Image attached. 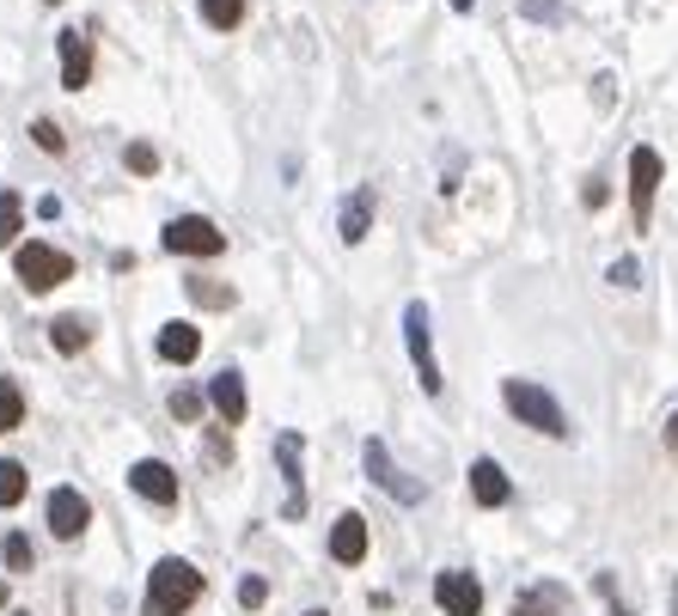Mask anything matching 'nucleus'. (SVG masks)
Wrapping results in <instances>:
<instances>
[{
    "label": "nucleus",
    "mask_w": 678,
    "mask_h": 616,
    "mask_svg": "<svg viewBox=\"0 0 678 616\" xmlns=\"http://www.w3.org/2000/svg\"><path fill=\"white\" fill-rule=\"evenodd\" d=\"M196 598H202L196 562H184V555H160V562H153V574H147L141 616H184Z\"/></svg>",
    "instance_id": "nucleus-1"
},
{
    "label": "nucleus",
    "mask_w": 678,
    "mask_h": 616,
    "mask_svg": "<svg viewBox=\"0 0 678 616\" xmlns=\"http://www.w3.org/2000/svg\"><path fill=\"white\" fill-rule=\"evenodd\" d=\"M502 403L514 409L526 428L545 433V440H569V415H562V403L545 391V385H532V379H507V385H502Z\"/></svg>",
    "instance_id": "nucleus-2"
},
{
    "label": "nucleus",
    "mask_w": 678,
    "mask_h": 616,
    "mask_svg": "<svg viewBox=\"0 0 678 616\" xmlns=\"http://www.w3.org/2000/svg\"><path fill=\"white\" fill-rule=\"evenodd\" d=\"M13 269H19V281H25V293H55L67 275H74V257L43 245V238H31V245H19Z\"/></svg>",
    "instance_id": "nucleus-3"
},
{
    "label": "nucleus",
    "mask_w": 678,
    "mask_h": 616,
    "mask_svg": "<svg viewBox=\"0 0 678 616\" xmlns=\"http://www.w3.org/2000/svg\"><path fill=\"white\" fill-rule=\"evenodd\" d=\"M403 342H410V360H416V379H422L428 397L446 391V379H440V360H434V329H428V305L410 300L403 305Z\"/></svg>",
    "instance_id": "nucleus-4"
},
{
    "label": "nucleus",
    "mask_w": 678,
    "mask_h": 616,
    "mask_svg": "<svg viewBox=\"0 0 678 616\" xmlns=\"http://www.w3.org/2000/svg\"><path fill=\"white\" fill-rule=\"evenodd\" d=\"M165 250H172V257H220L226 233L208 214H177V220H165Z\"/></svg>",
    "instance_id": "nucleus-5"
},
{
    "label": "nucleus",
    "mask_w": 678,
    "mask_h": 616,
    "mask_svg": "<svg viewBox=\"0 0 678 616\" xmlns=\"http://www.w3.org/2000/svg\"><path fill=\"white\" fill-rule=\"evenodd\" d=\"M306 440L300 433H276V464H281V483H288V500H281V519H306Z\"/></svg>",
    "instance_id": "nucleus-6"
},
{
    "label": "nucleus",
    "mask_w": 678,
    "mask_h": 616,
    "mask_svg": "<svg viewBox=\"0 0 678 616\" xmlns=\"http://www.w3.org/2000/svg\"><path fill=\"white\" fill-rule=\"evenodd\" d=\"M660 153L654 147H629V214H636V226L648 233L654 220V196H660Z\"/></svg>",
    "instance_id": "nucleus-7"
},
{
    "label": "nucleus",
    "mask_w": 678,
    "mask_h": 616,
    "mask_svg": "<svg viewBox=\"0 0 678 616\" xmlns=\"http://www.w3.org/2000/svg\"><path fill=\"white\" fill-rule=\"evenodd\" d=\"M360 464H367V476H373L379 488H386V495L398 500V507H416V500H422V483H416V476H403L398 464H391L386 440H367V446H360Z\"/></svg>",
    "instance_id": "nucleus-8"
},
{
    "label": "nucleus",
    "mask_w": 678,
    "mask_h": 616,
    "mask_svg": "<svg viewBox=\"0 0 678 616\" xmlns=\"http://www.w3.org/2000/svg\"><path fill=\"white\" fill-rule=\"evenodd\" d=\"M55 55H62V86L80 93L86 79H93V37H86L80 25H62L55 31Z\"/></svg>",
    "instance_id": "nucleus-9"
},
{
    "label": "nucleus",
    "mask_w": 678,
    "mask_h": 616,
    "mask_svg": "<svg viewBox=\"0 0 678 616\" xmlns=\"http://www.w3.org/2000/svg\"><path fill=\"white\" fill-rule=\"evenodd\" d=\"M434 598L446 616H483V586L477 574H465V568H446V574L434 580Z\"/></svg>",
    "instance_id": "nucleus-10"
},
{
    "label": "nucleus",
    "mask_w": 678,
    "mask_h": 616,
    "mask_svg": "<svg viewBox=\"0 0 678 616\" xmlns=\"http://www.w3.org/2000/svg\"><path fill=\"white\" fill-rule=\"evenodd\" d=\"M129 488L141 500H153V507H177V471L165 458H141L129 464Z\"/></svg>",
    "instance_id": "nucleus-11"
},
{
    "label": "nucleus",
    "mask_w": 678,
    "mask_h": 616,
    "mask_svg": "<svg viewBox=\"0 0 678 616\" xmlns=\"http://www.w3.org/2000/svg\"><path fill=\"white\" fill-rule=\"evenodd\" d=\"M43 512H50V531L62 543H74L86 525H93V507H86L80 488H50V507H43Z\"/></svg>",
    "instance_id": "nucleus-12"
},
{
    "label": "nucleus",
    "mask_w": 678,
    "mask_h": 616,
    "mask_svg": "<svg viewBox=\"0 0 678 616\" xmlns=\"http://www.w3.org/2000/svg\"><path fill=\"white\" fill-rule=\"evenodd\" d=\"M208 403H214V415H220V428H239V421H245V379L233 367L214 372V379H208Z\"/></svg>",
    "instance_id": "nucleus-13"
},
{
    "label": "nucleus",
    "mask_w": 678,
    "mask_h": 616,
    "mask_svg": "<svg viewBox=\"0 0 678 616\" xmlns=\"http://www.w3.org/2000/svg\"><path fill=\"white\" fill-rule=\"evenodd\" d=\"M153 348H160V360H172V367H190V360L202 355V329L190 324V317H172V324L160 329V342H153Z\"/></svg>",
    "instance_id": "nucleus-14"
},
{
    "label": "nucleus",
    "mask_w": 678,
    "mask_h": 616,
    "mask_svg": "<svg viewBox=\"0 0 678 616\" xmlns=\"http://www.w3.org/2000/svg\"><path fill=\"white\" fill-rule=\"evenodd\" d=\"M471 500H477V507H507V500H514V483H507V471L495 458L471 464Z\"/></svg>",
    "instance_id": "nucleus-15"
},
{
    "label": "nucleus",
    "mask_w": 678,
    "mask_h": 616,
    "mask_svg": "<svg viewBox=\"0 0 678 616\" xmlns=\"http://www.w3.org/2000/svg\"><path fill=\"white\" fill-rule=\"evenodd\" d=\"M569 610V586L557 580H532L526 592H514V616H562Z\"/></svg>",
    "instance_id": "nucleus-16"
},
{
    "label": "nucleus",
    "mask_w": 678,
    "mask_h": 616,
    "mask_svg": "<svg viewBox=\"0 0 678 616\" xmlns=\"http://www.w3.org/2000/svg\"><path fill=\"white\" fill-rule=\"evenodd\" d=\"M331 555L343 568L367 562V519H360V512H343V519L331 525Z\"/></svg>",
    "instance_id": "nucleus-17"
},
{
    "label": "nucleus",
    "mask_w": 678,
    "mask_h": 616,
    "mask_svg": "<svg viewBox=\"0 0 678 616\" xmlns=\"http://www.w3.org/2000/svg\"><path fill=\"white\" fill-rule=\"evenodd\" d=\"M373 208H379V202H373V184H360L355 196L343 202V214H336V233H343V245H360V238L373 233Z\"/></svg>",
    "instance_id": "nucleus-18"
},
{
    "label": "nucleus",
    "mask_w": 678,
    "mask_h": 616,
    "mask_svg": "<svg viewBox=\"0 0 678 616\" xmlns=\"http://www.w3.org/2000/svg\"><path fill=\"white\" fill-rule=\"evenodd\" d=\"M50 342H55V355H80L86 342H93V324H86L80 312H62L50 324Z\"/></svg>",
    "instance_id": "nucleus-19"
},
{
    "label": "nucleus",
    "mask_w": 678,
    "mask_h": 616,
    "mask_svg": "<svg viewBox=\"0 0 678 616\" xmlns=\"http://www.w3.org/2000/svg\"><path fill=\"white\" fill-rule=\"evenodd\" d=\"M19 220H25V196H19V190H0V250L19 245Z\"/></svg>",
    "instance_id": "nucleus-20"
},
{
    "label": "nucleus",
    "mask_w": 678,
    "mask_h": 616,
    "mask_svg": "<svg viewBox=\"0 0 678 616\" xmlns=\"http://www.w3.org/2000/svg\"><path fill=\"white\" fill-rule=\"evenodd\" d=\"M245 7H251V0H202V19H208L214 31H239Z\"/></svg>",
    "instance_id": "nucleus-21"
},
{
    "label": "nucleus",
    "mask_w": 678,
    "mask_h": 616,
    "mask_svg": "<svg viewBox=\"0 0 678 616\" xmlns=\"http://www.w3.org/2000/svg\"><path fill=\"white\" fill-rule=\"evenodd\" d=\"M190 300H196V305H208V312H226V305L239 300V293H233V288H220L214 275H190Z\"/></svg>",
    "instance_id": "nucleus-22"
},
{
    "label": "nucleus",
    "mask_w": 678,
    "mask_h": 616,
    "mask_svg": "<svg viewBox=\"0 0 678 616\" xmlns=\"http://www.w3.org/2000/svg\"><path fill=\"white\" fill-rule=\"evenodd\" d=\"M19 421H25V391L19 379H0V433H13Z\"/></svg>",
    "instance_id": "nucleus-23"
},
{
    "label": "nucleus",
    "mask_w": 678,
    "mask_h": 616,
    "mask_svg": "<svg viewBox=\"0 0 678 616\" xmlns=\"http://www.w3.org/2000/svg\"><path fill=\"white\" fill-rule=\"evenodd\" d=\"M25 464H13V458H0V507H19L25 500Z\"/></svg>",
    "instance_id": "nucleus-24"
},
{
    "label": "nucleus",
    "mask_w": 678,
    "mask_h": 616,
    "mask_svg": "<svg viewBox=\"0 0 678 616\" xmlns=\"http://www.w3.org/2000/svg\"><path fill=\"white\" fill-rule=\"evenodd\" d=\"M0 555H7V568H13V574H31V562H37V555H31V538H25V531H7Z\"/></svg>",
    "instance_id": "nucleus-25"
},
{
    "label": "nucleus",
    "mask_w": 678,
    "mask_h": 616,
    "mask_svg": "<svg viewBox=\"0 0 678 616\" xmlns=\"http://www.w3.org/2000/svg\"><path fill=\"white\" fill-rule=\"evenodd\" d=\"M122 159H129L134 177H153V171H160V147H153V141H129V153H122Z\"/></svg>",
    "instance_id": "nucleus-26"
},
{
    "label": "nucleus",
    "mask_w": 678,
    "mask_h": 616,
    "mask_svg": "<svg viewBox=\"0 0 678 616\" xmlns=\"http://www.w3.org/2000/svg\"><path fill=\"white\" fill-rule=\"evenodd\" d=\"M31 141H37L43 153H67V134H62V122H50V117H37V122H31Z\"/></svg>",
    "instance_id": "nucleus-27"
},
{
    "label": "nucleus",
    "mask_w": 678,
    "mask_h": 616,
    "mask_svg": "<svg viewBox=\"0 0 678 616\" xmlns=\"http://www.w3.org/2000/svg\"><path fill=\"white\" fill-rule=\"evenodd\" d=\"M202 403H208V397L190 391V385H177V391H172V415L177 421H202Z\"/></svg>",
    "instance_id": "nucleus-28"
},
{
    "label": "nucleus",
    "mask_w": 678,
    "mask_h": 616,
    "mask_svg": "<svg viewBox=\"0 0 678 616\" xmlns=\"http://www.w3.org/2000/svg\"><path fill=\"white\" fill-rule=\"evenodd\" d=\"M519 19H538V25H562L569 13H562L557 0H519Z\"/></svg>",
    "instance_id": "nucleus-29"
},
{
    "label": "nucleus",
    "mask_w": 678,
    "mask_h": 616,
    "mask_svg": "<svg viewBox=\"0 0 678 616\" xmlns=\"http://www.w3.org/2000/svg\"><path fill=\"white\" fill-rule=\"evenodd\" d=\"M605 281H612V288H642V262H636V257H617Z\"/></svg>",
    "instance_id": "nucleus-30"
},
{
    "label": "nucleus",
    "mask_w": 678,
    "mask_h": 616,
    "mask_svg": "<svg viewBox=\"0 0 678 616\" xmlns=\"http://www.w3.org/2000/svg\"><path fill=\"white\" fill-rule=\"evenodd\" d=\"M263 598H269V580H263V574H245V580H239V604H245V610H257Z\"/></svg>",
    "instance_id": "nucleus-31"
},
{
    "label": "nucleus",
    "mask_w": 678,
    "mask_h": 616,
    "mask_svg": "<svg viewBox=\"0 0 678 616\" xmlns=\"http://www.w3.org/2000/svg\"><path fill=\"white\" fill-rule=\"evenodd\" d=\"M208 458H214V464H233V440H226L220 428L208 433Z\"/></svg>",
    "instance_id": "nucleus-32"
},
{
    "label": "nucleus",
    "mask_w": 678,
    "mask_h": 616,
    "mask_svg": "<svg viewBox=\"0 0 678 616\" xmlns=\"http://www.w3.org/2000/svg\"><path fill=\"white\" fill-rule=\"evenodd\" d=\"M581 202H586V208H605V184H599V177H593V184L581 190Z\"/></svg>",
    "instance_id": "nucleus-33"
},
{
    "label": "nucleus",
    "mask_w": 678,
    "mask_h": 616,
    "mask_svg": "<svg viewBox=\"0 0 678 616\" xmlns=\"http://www.w3.org/2000/svg\"><path fill=\"white\" fill-rule=\"evenodd\" d=\"M666 452H672V458H678V409H672V415H666Z\"/></svg>",
    "instance_id": "nucleus-34"
},
{
    "label": "nucleus",
    "mask_w": 678,
    "mask_h": 616,
    "mask_svg": "<svg viewBox=\"0 0 678 616\" xmlns=\"http://www.w3.org/2000/svg\"><path fill=\"white\" fill-rule=\"evenodd\" d=\"M0 604H7V580H0Z\"/></svg>",
    "instance_id": "nucleus-35"
},
{
    "label": "nucleus",
    "mask_w": 678,
    "mask_h": 616,
    "mask_svg": "<svg viewBox=\"0 0 678 616\" xmlns=\"http://www.w3.org/2000/svg\"><path fill=\"white\" fill-rule=\"evenodd\" d=\"M306 616H324V610H306Z\"/></svg>",
    "instance_id": "nucleus-36"
},
{
    "label": "nucleus",
    "mask_w": 678,
    "mask_h": 616,
    "mask_svg": "<svg viewBox=\"0 0 678 616\" xmlns=\"http://www.w3.org/2000/svg\"><path fill=\"white\" fill-rule=\"evenodd\" d=\"M43 7H55V0H43Z\"/></svg>",
    "instance_id": "nucleus-37"
},
{
    "label": "nucleus",
    "mask_w": 678,
    "mask_h": 616,
    "mask_svg": "<svg viewBox=\"0 0 678 616\" xmlns=\"http://www.w3.org/2000/svg\"><path fill=\"white\" fill-rule=\"evenodd\" d=\"M13 616H25V610H13Z\"/></svg>",
    "instance_id": "nucleus-38"
}]
</instances>
